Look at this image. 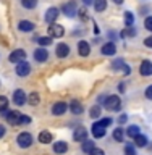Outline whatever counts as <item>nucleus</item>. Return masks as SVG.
<instances>
[{
	"mask_svg": "<svg viewBox=\"0 0 152 155\" xmlns=\"http://www.w3.org/2000/svg\"><path fill=\"white\" fill-rule=\"evenodd\" d=\"M104 108L109 111H120L121 110V99L120 95H107V99L104 102Z\"/></svg>",
	"mask_w": 152,
	"mask_h": 155,
	"instance_id": "f257e3e1",
	"label": "nucleus"
},
{
	"mask_svg": "<svg viewBox=\"0 0 152 155\" xmlns=\"http://www.w3.org/2000/svg\"><path fill=\"white\" fill-rule=\"evenodd\" d=\"M60 12L65 15L66 18H75L78 15V3H76V0H68V2H65L62 5Z\"/></svg>",
	"mask_w": 152,
	"mask_h": 155,
	"instance_id": "f03ea898",
	"label": "nucleus"
},
{
	"mask_svg": "<svg viewBox=\"0 0 152 155\" xmlns=\"http://www.w3.org/2000/svg\"><path fill=\"white\" fill-rule=\"evenodd\" d=\"M32 142H34V139H32L31 133H28V131H23V133H19L16 136V144L19 149H29L32 145Z\"/></svg>",
	"mask_w": 152,
	"mask_h": 155,
	"instance_id": "7ed1b4c3",
	"label": "nucleus"
},
{
	"mask_svg": "<svg viewBox=\"0 0 152 155\" xmlns=\"http://www.w3.org/2000/svg\"><path fill=\"white\" fill-rule=\"evenodd\" d=\"M26 57H28V53L24 48H16V50H13L8 55V61L18 65V63H21V61H26Z\"/></svg>",
	"mask_w": 152,
	"mask_h": 155,
	"instance_id": "20e7f679",
	"label": "nucleus"
},
{
	"mask_svg": "<svg viewBox=\"0 0 152 155\" xmlns=\"http://www.w3.org/2000/svg\"><path fill=\"white\" fill-rule=\"evenodd\" d=\"M47 32H49V36H50L52 39H58V37H63L65 28H63L62 24H58V23H52V24H49Z\"/></svg>",
	"mask_w": 152,
	"mask_h": 155,
	"instance_id": "39448f33",
	"label": "nucleus"
},
{
	"mask_svg": "<svg viewBox=\"0 0 152 155\" xmlns=\"http://www.w3.org/2000/svg\"><path fill=\"white\" fill-rule=\"evenodd\" d=\"M12 99H13V104L18 105V107H23L24 104H28V95H26V92H24L23 89H16V91H15L13 95H12Z\"/></svg>",
	"mask_w": 152,
	"mask_h": 155,
	"instance_id": "423d86ee",
	"label": "nucleus"
},
{
	"mask_svg": "<svg viewBox=\"0 0 152 155\" xmlns=\"http://www.w3.org/2000/svg\"><path fill=\"white\" fill-rule=\"evenodd\" d=\"M112 70H115V71H123L125 76H130V74H131V66L126 65V63L121 60V58H118V60H115V61H112Z\"/></svg>",
	"mask_w": 152,
	"mask_h": 155,
	"instance_id": "0eeeda50",
	"label": "nucleus"
},
{
	"mask_svg": "<svg viewBox=\"0 0 152 155\" xmlns=\"http://www.w3.org/2000/svg\"><path fill=\"white\" fill-rule=\"evenodd\" d=\"M66 110H68V104H66V102H55V104H53L52 105V115L53 116H63V115H65L66 113Z\"/></svg>",
	"mask_w": 152,
	"mask_h": 155,
	"instance_id": "6e6552de",
	"label": "nucleus"
},
{
	"mask_svg": "<svg viewBox=\"0 0 152 155\" xmlns=\"http://www.w3.org/2000/svg\"><path fill=\"white\" fill-rule=\"evenodd\" d=\"M86 139H87V129L83 128V126H78V128L73 131V140H75V142L83 144Z\"/></svg>",
	"mask_w": 152,
	"mask_h": 155,
	"instance_id": "1a4fd4ad",
	"label": "nucleus"
},
{
	"mask_svg": "<svg viewBox=\"0 0 152 155\" xmlns=\"http://www.w3.org/2000/svg\"><path fill=\"white\" fill-rule=\"evenodd\" d=\"M15 73H16L19 78H26V76H29V73H31V65H29L28 61L18 63L16 68H15Z\"/></svg>",
	"mask_w": 152,
	"mask_h": 155,
	"instance_id": "9d476101",
	"label": "nucleus"
},
{
	"mask_svg": "<svg viewBox=\"0 0 152 155\" xmlns=\"http://www.w3.org/2000/svg\"><path fill=\"white\" fill-rule=\"evenodd\" d=\"M58 16H60V10H58L57 7H50V8L46 12V16H44V19H46L47 24H52V23L57 21Z\"/></svg>",
	"mask_w": 152,
	"mask_h": 155,
	"instance_id": "9b49d317",
	"label": "nucleus"
},
{
	"mask_svg": "<svg viewBox=\"0 0 152 155\" xmlns=\"http://www.w3.org/2000/svg\"><path fill=\"white\" fill-rule=\"evenodd\" d=\"M34 60L37 63H46L49 60V52L46 47H37L36 50H34Z\"/></svg>",
	"mask_w": 152,
	"mask_h": 155,
	"instance_id": "f8f14e48",
	"label": "nucleus"
},
{
	"mask_svg": "<svg viewBox=\"0 0 152 155\" xmlns=\"http://www.w3.org/2000/svg\"><path fill=\"white\" fill-rule=\"evenodd\" d=\"M21 115H23V113H19L18 110H12V111H8V113H7L5 120L8 121V124L18 126V124H19V121H21Z\"/></svg>",
	"mask_w": 152,
	"mask_h": 155,
	"instance_id": "ddd939ff",
	"label": "nucleus"
},
{
	"mask_svg": "<svg viewBox=\"0 0 152 155\" xmlns=\"http://www.w3.org/2000/svg\"><path fill=\"white\" fill-rule=\"evenodd\" d=\"M91 133H92V136H94V139H102V137H105L107 129L104 128V126L99 124V121H96V123L91 126Z\"/></svg>",
	"mask_w": 152,
	"mask_h": 155,
	"instance_id": "4468645a",
	"label": "nucleus"
},
{
	"mask_svg": "<svg viewBox=\"0 0 152 155\" xmlns=\"http://www.w3.org/2000/svg\"><path fill=\"white\" fill-rule=\"evenodd\" d=\"M139 74L147 78V76H152V61L150 60H143L139 65Z\"/></svg>",
	"mask_w": 152,
	"mask_h": 155,
	"instance_id": "2eb2a0df",
	"label": "nucleus"
},
{
	"mask_svg": "<svg viewBox=\"0 0 152 155\" xmlns=\"http://www.w3.org/2000/svg\"><path fill=\"white\" fill-rule=\"evenodd\" d=\"M55 53H57V57H58V58H66L68 55H70V45H68V44H65V42L57 44Z\"/></svg>",
	"mask_w": 152,
	"mask_h": 155,
	"instance_id": "dca6fc26",
	"label": "nucleus"
},
{
	"mask_svg": "<svg viewBox=\"0 0 152 155\" xmlns=\"http://www.w3.org/2000/svg\"><path fill=\"white\" fill-rule=\"evenodd\" d=\"M52 150H53L57 155L66 153V152H68V142H65V140H57V142L52 144Z\"/></svg>",
	"mask_w": 152,
	"mask_h": 155,
	"instance_id": "f3484780",
	"label": "nucleus"
},
{
	"mask_svg": "<svg viewBox=\"0 0 152 155\" xmlns=\"http://www.w3.org/2000/svg\"><path fill=\"white\" fill-rule=\"evenodd\" d=\"M100 53H102V55H105V57L115 55V53H117V45L113 42H107V44H104V45L100 47Z\"/></svg>",
	"mask_w": 152,
	"mask_h": 155,
	"instance_id": "a211bd4d",
	"label": "nucleus"
},
{
	"mask_svg": "<svg viewBox=\"0 0 152 155\" xmlns=\"http://www.w3.org/2000/svg\"><path fill=\"white\" fill-rule=\"evenodd\" d=\"M18 29L21 32H31L36 29V24H34L32 21H29V19H21V21L18 23Z\"/></svg>",
	"mask_w": 152,
	"mask_h": 155,
	"instance_id": "6ab92c4d",
	"label": "nucleus"
},
{
	"mask_svg": "<svg viewBox=\"0 0 152 155\" xmlns=\"http://www.w3.org/2000/svg\"><path fill=\"white\" fill-rule=\"evenodd\" d=\"M78 53H79L81 57H89L91 53V45L87 41H79L78 42Z\"/></svg>",
	"mask_w": 152,
	"mask_h": 155,
	"instance_id": "aec40b11",
	"label": "nucleus"
},
{
	"mask_svg": "<svg viewBox=\"0 0 152 155\" xmlns=\"http://www.w3.org/2000/svg\"><path fill=\"white\" fill-rule=\"evenodd\" d=\"M68 108H70V111L75 116H78V115H81L83 111H84V107H83V104L79 100H73L70 105H68Z\"/></svg>",
	"mask_w": 152,
	"mask_h": 155,
	"instance_id": "412c9836",
	"label": "nucleus"
},
{
	"mask_svg": "<svg viewBox=\"0 0 152 155\" xmlns=\"http://www.w3.org/2000/svg\"><path fill=\"white\" fill-rule=\"evenodd\" d=\"M139 134H141V129H139L138 124H130L128 128L125 129V136L128 139H134L136 136H139Z\"/></svg>",
	"mask_w": 152,
	"mask_h": 155,
	"instance_id": "4be33fe9",
	"label": "nucleus"
},
{
	"mask_svg": "<svg viewBox=\"0 0 152 155\" xmlns=\"http://www.w3.org/2000/svg\"><path fill=\"white\" fill-rule=\"evenodd\" d=\"M112 136H113V140L115 142H125V128H121V126H118V128L113 129V133H112Z\"/></svg>",
	"mask_w": 152,
	"mask_h": 155,
	"instance_id": "5701e85b",
	"label": "nucleus"
},
{
	"mask_svg": "<svg viewBox=\"0 0 152 155\" xmlns=\"http://www.w3.org/2000/svg\"><path fill=\"white\" fill-rule=\"evenodd\" d=\"M37 139H39V142H41V144H50L53 140V134L50 133V131H41Z\"/></svg>",
	"mask_w": 152,
	"mask_h": 155,
	"instance_id": "b1692460",
	"label": "nucleus"
},
{
	"mask_svg": "<svg viewBox=\"0 0 152 155\" xmlns=\"http://www.w3.org/2000/svg\"><path fill=\"white\" fill-rule=\"evenodd\" d=\"M89 116L92 120H97V118H100L102 116V107L99 105V104H94L89 108Z\"/></svg>",
	"mask_w": 152,
	"mask_h": 155,
	"instance_id": "393cba45",
	"label": "nucleus"
},
{
	"mask_svg": "<svg viewBox=\"0 0 152 155\" xmlns=\"http://www.w3.org/2000/svg\"><path fill=\"white\" fill-rule=\"evenodd\" d=\"M133 140H134V145H136V147H141V149L147 147V142H149L147 136H144V134H139V136H136V137H134Z\"/></svg>",
	"mask_w": 152,
	"mask_h": 155,
	"instance_id": "a878e982",
	"label": "nucleus"
},
{
	"mask_svg": "<svg viewBox=\"0 0 152 155\" xmlns=\"http://www.w3.org/2000/svg\"><path fill=\"white\" fill-rule=\"evenodd\" d=\"M94 149H96V142H94L92 139H86L84 142L81 144V150H83L84 153H89V152H92Z\"/></svg>",
	"mask_w": 152,
	"mask_h": 155,
	"instance_id": "bb28decb",
	"label": "nucleus"
},
{
	"mask_svg": "<svg viewBox=\"0 0 152 155\" xmlns=\"http://www.w3.org/2000/svg\"><path fill=\"white\" fill-rule=\"evenodd\" d=\"M34 41H36L41 47H47V45H50L53 39L50 36H41V37H34Z\"/></svg>",
	"mask_w": 152,
	"mask_h": 155,
	"instance_id": "cd10ccee",
	"label": "nucleus"
},
{
	"mask_svg": "<svg viewBox=\"0 0 152 155\" xmlns=\"http://www.w3.org/2000/svg\"><path fill=\"white\" fill-rule=\"evenodd\" d=\"M39 102H41V97H39L37 92H31V94L28 95V104L31 105V107L39 105Z\"/></svg>",
	"mask_w": 152,
	"mask_h": 155,
	"instance_id": "c85d7f7f",
	"label": "nucleus"
},
{
	"mask_svg": "<svg viewBox=\"0 0 152 155\" xmlns=\"http://www.w3.org/2000/svg\"><path fill=\"white\" fill-rule=\"evenodd\" d=\"M94 10L97 13H102L107 10V0H94Z\"/></svg>",
	"mask_w": 152,
	"mask_h": 155,
	"instance_id": "c756f323",
	"label": "nucleus"
},
{
	"mask_svg": "<svg viewBox=\"0 0 152 155\" xmlns=\"http://www.w3.org/2000/svg\"><path fill=\"white\" fill-rule=\"evenodd\" d=\"M136 36V29L133 26H128L126 29H123V31L120 32V37L121 39H126V37H134Z\"/></svg>",
	"mask_w": 152,
	"mask_h": 155,
	"instance_id": "7c9ffc66",
	"label": "nucleus"
},
{
	"mask_svg": "<svg viewBox=\"0 0 152 155\" xmlns=\"http://www.w3.org/2000/svg\"><path fill=\"white\" fill-rule=\"evenodd\" d=\"M37 3H39V0H21L23 8H26V10H34L37 7Z\"/></svg>",
	"mask_w": 152,
	"mask_h": 155,
	"instance_id": "2f4dec72",
	"label": "nucleus"
},
{
	"mask_svg": "<svg viewBox=\"0 0 152 155\" xmlns=\"http://www.w3.org/2000/svg\"><path fill=\"white\" fill-rule=\"evenodd\" d=\"M123 19H125L126 28H128V26H133V23H134V16H133V13H131V12H125Z\"/></svg>",
	"mask_w": 152,
	"mask_h": 155,
	"instance_id": "473e14b6",
	"label": "nucleus"
},
{
	"mask_svg": "<svg viewBox=\"0 0 152 155\" xmlns=\"http://www.w3.org/2000/svg\"><path fill=\"white\" fill-rule=\"evenodd\" d=\"M123 153L125 155H136V149L133 144H126L125 149H123Z\"/></svg>",
	"mask_w": 152,
	"mask_h": 155,
	"instance_id": "72a5a7b5",
	"label": "nucleus"
},
{
	"mask_svg": "<svg viewBox=\"0 0 152 155\" xmlns=\"http://www.w3.org/2000/svg\"><path fill=\"white\" fill-rule=\"evenodd\" d=\"M8 108V99L5 95H0V113Z\"/></svg>",
	"mask_w": 152,
	"mask_h": 155,
	"instance_id": "f704fd0d",
	"label": "nucleus"
},
{
	"mask_svg": "<svg viewBox=\"0 0 152 155\" xmlns=\"http://www.w3.org/2000/svg\"><path fill=\"white\" fill-rule=\"evenodd\" d=\"M99 124H100V126H104V128L107 129L109 126L113 124V120H112V118H100V120H99Z\"/></svg>",
	"mask_w": 152,
	"mask_h": 155,
	"instance_id": "c9c22d12",
	"label": "nucleus"
},
{
	"mask_svg": "<svg viewBox=\"0 0 152 155\" xmlns=\"http://www.w3.org/2000/svg\"><path fill=\"white\" fill-rule=\"evenodd\" d=\"M144 28L152 32V16H147V18L144 19Z\"/></svg>",
	"mask_w": 152,
	"mask_h": 155,
	"instance_id": "e433bc0d",
	"label": "nucleus"
},
{
	"mask_svg": "<svg viewBox=\"0 0 152 155\" xmlns=\"http://www.w3.org/2000/svg\"><path fill=\"white\" fill-rule=\"evenodd\" d=\"M144 95H146V99H147V100H152V84L146 87V91H144Z\"/></svg>",
	"mask_w": 152,
	"mask_h": 155,
	"instance_id": "4c0bfd02",
	"label": "nucleus"
},
{
	"mask_svg": "<svg viewBox=\"0 0 152 155\" xmlns=\"http://www.w3.org/2000/svg\"><path fill=\"white\" fill-rule=\"evenodd\" d=\"M29 123H31V116L21 115V121H19V124H29Z\"/></svg>",
	"mask_w": 152,
	"mask_h": 155,
	"instance_id": "58836bf2",
	"label": "nucleus"
},
{
	"mask_svg": "<svg viewBox=\"0 0 152 155\" xmlns=\"http://www.w3.org/2000/svg\"><path fill=\"white\" fill-rule=\"evenodd\" d=\"M87 155H105V152H104L102 149H97V147H96L94 150H92V152H89Z\"/></svg>",
	"mask_w": 152,
	"mask_h": 155,
	"instance_id": "ea45409f",
	"label": "nucleus"
},
{
	"mask_svg": "<svg viewBox=\"0 0 152 155\" xmlns=\"http://www.w3.org/2000/svg\"><path fill=\"white\" fill-rule=\"evenodd\" d=\"M78 16L81 19H86V8H78Z\"/></svg>",
	"mask_w": 152,
	"mask_h": 155,
	"instance_id": "a19ab883",
	"label": "nucleus"
},
{
	"mask_svg": "<svg viewBox=\"0 0 152 155\" xmlns=\"http://www.w3.org/2000/svg\"><path fill=\"white\" fill-rule=\"evenodd\" d=\"M126 121H128V115H125V113H123V115H120V116H118V123H120V124H125Z\"/></svg>",
	"mask_w": 152,
	"mask_h": 155,
	"instance_id": "79ce46f5",
	"label": "nucleus"
},
{
	"mask_svg": "<svg viewBox=\"0 0 152 155\" xmlns=\"http://www.w3.org/2000/svg\"><path fill=\"white\" fill-rule=\"evenodd\" d=\"M144 45L147 47V48H152V36H149V37L144 39Z\"/></svg>",
	"mask_w": 152,
	"mask_h": 155,
	"instance_id": "37998d69",
	"label": "nucleus"
},
{
	"mask_svg": "<svg viewBox=\"0 0 152 155\" xmlns=\"http://www.w3.org/2000/svg\"><path fill=\"white\" fill-rule=\"evenodd\" d=\"M5 133H7V128H5V124L0 123V139H2L3 136H5Z\"/></svg>",
	"mask_w": 152,
	"mask_h": 155,
	"instance_id": "c03bdc74",
	"label": "nucleus"
},
{
	"mask_svg": "<svg viewBox=\"0 0 152 155\" xmlns=\"http://www.w3.org/2000/svg\"><path fill=\"white\" fill-rule=\"evenodd\" d=\"M105 99H107V95H105V94H100L99 97H97V102H99V104H100V102L104 104V102H105Z\"/></svg>",
	"mask_w": 152,
	"mask_h": 155,
	"instance_id": "a18cd8bd",
	"label": "nucleus"
},
{
	"mask_svg": "<svg viewBox=\"0 0 152 155\" xmlns=\"http://www.w3.org/2000/svg\"><path fill=\"white\" fill-rule=\"evenodd\" d=\"M118 91L121 92V94L125 92V82H120V84H118Z\"/></svg>",
	"mask_w": 152,
	"mask_h": 155,
	"instance_id": "49530a36",
	"label": "nucleus"
},
{
	"mask_svg": "<svg viewBox=\"0 0 152 155\" xmlns=\"http://www.w3.org/2000/svg\"><path fill=\"white\" fill-rule=\"evenodd\" d=\"M83 3H84L86 7L87 5H94V0H83Z\"/></svg>",
	"mask_w": 152,
	"mask_h": 155,
	"instance_id": "de8ad7c7",
	"label": "nucleus"
},
{
	"mask_svg": "<svg viewBox=\"0 0 152 155\" xmlns=\"http://www.w3.org/2000/svg\"><path fill=\"white\" fill-rule=\"evenodd\" d=\"M112 2H113L115 5H121V3H123V2H125V0H112Z\"/></svg>",
	"mask_w": 152,
	"mask_h": 155,
	"instance_id": "09e8293b",
	"label": "nucleus"
}]
</instances>
